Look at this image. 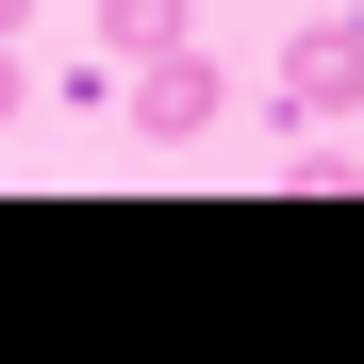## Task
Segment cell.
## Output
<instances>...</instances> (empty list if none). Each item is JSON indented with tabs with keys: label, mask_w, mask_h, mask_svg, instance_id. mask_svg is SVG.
Instances as JSON below:
<instances>
[{
	"label": "cell",
	"mask_w": 364,
	"mask_h": 364,
	"mask_svg": "<svg viewBox=\"0 0 364 364\" xmlns=\"http://www.w3.org/2000/svg\"><path fill=\"white\" fill-rule=\"evenodd\" d=\"M133 133L149 149H199L215 133V67H199V50H149V67H133Z\"/></svg>",
	"instance_id": "obj_2"
},
{
	"label": "cell",
	"mask_w": 364,
	"mask_h": 364,
	"mask_svg": "<svg viewBox=\"0 0 364 364\" xmlns=\"http://www.w3.org/2000/svg\"><path fill=\"white\" fill-rule=\"evenodd\" d=\"M348 100H364V0H315L282 33V133H348Z\"/></svg>",
	"instance_id": "obj_1"
},
{
	"label": "cell",
	"mask_w": 364,
	"mask_h": 364,
	"mask_svg": "<svg viewBox=\"0 0 364 364\" xmlns=\"http://www.w3.org/2000/svg\"><path fill=\"white\" fill-rule=\"evenodd\" d=\"M348 133H364V100H348Z\"/></svg>",
	"instance_id": "obj_6"
},
{
	"label": "cell",
	"mask_w": 364,
	"mask_h": 364,
	"mask_svg": "<svg viewBox=\"0 0 364 364\" xmlns=\"http://www.w3.org/2000/svg\"><path fill=\"white\" fill-rule=\"evenodd\" d=\"M17 33H33V0H0V50H17Z\"/></svg>",
	"instance_id": "obj_5"
},
{
	"label": "cell",
	"mask_w": 364,
	"mask_h": 364,
	"mask_svg": "<svg viewBox=\"0 0 364 364\" xmlns=\"http://www.w3.org/2000/svg\"><path fill=\"white\" fill-rule=\"evenodd\" d=\"M17 100H33V67H17V50H0V116H17Z\"/></svg>",
	"instance_id": "obj_4"
},
{
	"label": "cell",
	"mask_w": 364,
	"mask_h": 364,
	"mask_svg": "<svg viewBox=\"0 0 364 364\" xmlns=\"http://www.w3.org/2000/svg\"><path fill=\"white\" fill-rule=\"evenodd\" d=\"M100 50L149 67V50H199V17H182V0H100Z\"/></svg>",
	"instance_id": "obj_3"
}]
</instances>
